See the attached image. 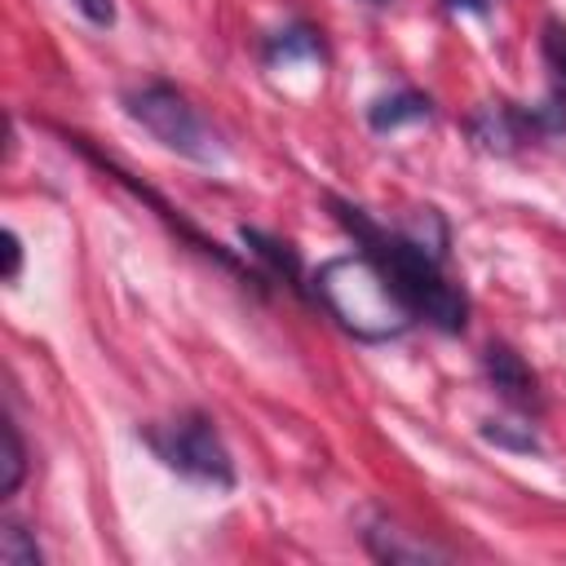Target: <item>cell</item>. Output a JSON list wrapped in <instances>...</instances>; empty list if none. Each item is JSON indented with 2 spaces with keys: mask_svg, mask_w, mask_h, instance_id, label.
Masks as SVG:
<instances>
[{
  "mask_svg": "<svg viewBox=\"0 0 566 566\" xmlns=\"http://www.w3.org/2000/svg\"><path fill=\"white\" fill-rule=\"evenodd\" d=\"M327 208L340 221V230L354 239V248H363L385 270V279L394 283V292L407 301V310L416 318H424L429 327H438L447 336H460L464 332V323H469V296H464L460 283L447 279V270H442L447 256L442 252H433L411 230H389V226L371 221L367 208H358L349 199L327 195Z\"/></svg>",
  "mask_w": 566,
  "mask_h": 566,
  "instance_id": "6da1fadb",
  "label": "cell"
},
{
  "mask_svg": "<svg viewBox=\"0 0 566 566\" xmlns=\"http://www.w3.org/2000/svg\"><path fill=\"white\" fill-rule=\"evenodd\" d=\"M314 296L323 301V310L354 340H367V345L398 340L416 323V314L407 310V301L394 292V283L385 279V270L363 248L323 261L314 270Z\"/></svg>",
  "mask_w": 566,
  "mask_h": 566,
  "instance_id": "7a4b0ae2",
  "label": "cell"
},
{
  "mask_svg": "<svg viewBox=\"0 0 566 566\" xmlns=\"http://www.w3.org/2000/svg\"><path fill=\"white\" fill-rule=\"evenodd\" d=\"M124 111L128 119H137L164 150L195 159V164H217L221 159V142L217 133L203 124V115L186 102V93H177L168 80H150L124 93Z\"/></svg>",
  "mask_w": 566,
  "mask_h": 566,
  "instance_id": "3957f363",
  "label": "cell"
},
{
  "mask_svg": "<svg viewBox=\"0 0 566 566\" xmlns=\"http://www.w3.org/2000/svg\"><path fill=\"white\" fill-rule=\"evenodd\" d=\"M142 438L172 473L203 482V486H217V491L234 486V460H230L217 424L203 411H186L177 420L150 424V429H142Z\"/></svg>",
  "mask_w": 566,
  "mask_h": 566,
  "instance_id": "277c9868",
  "label": "cell"
},
{
  "mask_svg": "<svg viewBox=\"0 0 566 566\" xmlns=\"http://www.w3.org/2000/svg\"><path fill=\"white\" fill-rule=\"evenodd\" d=\"M482 371H486L491 389H495L509 407H517V411H539V407H544V398H539V376L522 363L517 349L491 340V345L482 349Z\"/></svg>",
  "mask_w": 566,
  "mask_h": 566,
  "instance_id": "5b68a950",
  "label": "cell"
},
{
  "mask_svg": "<svg viewBox=\"0 0 566 566\" xmlns=\"http://www.w3.org/2000/svg\"><path fill=\"white\" fill-rule=\"evenodd\" d=\"M363 544L376 562H389V566H424V562H447L442 548H433L429 539H416L411 531L385 522V517H371L363 526Z\"/></svg>",
  "mask_w": 566,
  "mask_h": 566,
  "instance_id": "8992f818",
  "label": "cell"
},
{
  "mask_svg": "<svg viewBox=\"0 0 566 566\" xmlns=\"http://www.w3.org/2000/svg\"><path fill=\"white\" fill-rule=\"evenodd\" d=\"M239 239H243V248L265 265V274H270L274 283H287L296 296H310V283H305V270H301V252H296L287 239H274V234H265V230H256V226H243Z\"/></svg>",
  "mask_w": 566,
  "mask_h": 566,
  "instance_id": "52a82bcc",
  "label": "cell"
},
{
  "mask_svg": "<svg viewBox=\"0 0 566 566\" xmlns=\"http://www.w3.org/2000/svg\"><path fill=\"white\" fill-rule=\"evenodd\" d=\"M469 137L482 146V150H491V155H513L517 150V142H526V128H522V115H517V106H482L473 119H469Z\"/></svg>",
  "mask_w": 566,
  "mask_h": 566,
  "instance_id": "ba28073f",
  "label": "cell"
},
{
  "mask_svg": "<svg viewBox=\"0 0 566 566\" xmlns=\"http://www.w3.org/2000/svg\"><path fill=\"white\" fill-rule=\"evenodd\" d=\"M429 115H433V102H429L424 93H416V88L385 93V97H376V102L367 106V124H371L376 133H394V128L420 124V119H429Z\"/></svg>",
  "mask_w": 566,
  "mask_h": 566,
  "instance_id": "9c48e42d",
  "label": "cell"
},
{
  "mask_svg": "<svg viewBox=\"0 0 566 566\" xmlns=\"http://www.w3.org/2000/svg\"><path fill=\"white\" fill-rule=\"evenodd\" d=\"M296 57H323V40H318V31H310V27H283V31H274L270 40H265V62L270 66H279V62H296Z\"/></svg>",
  "mask_w": 566,
  "mask_h": 566,
  "instance_id": "30bf717a",
  "label": "cell"
},
{
  "mask_svg": "<svg viewBox=\"0 0 566 566\" xmlns=\"http://www.w3.org/2000/svg\"><path fill=\"white\" fill-rule=\"evenodd\" d=\"M526 137H562L566 133V88H553L535 106H517Z\"/></svg>",
  "mask_w": 566,
  "mask_h": 566,
  "instance_id": "8fae6325",
  "label": "cell"
},
{
  "mask_svg": "<svg viewBox=\"0 0 566 566\" xmlns=\"http://www.w3.org/2000/svg\"><path fill=\"white\" fill-rule=\"evenodd\" d=\"M0 562L4 566H40V544L31 539V531L18 517L0 522Z\"/></svg>",
  "mask_w": 566,
  "mask_h": 566,
  "instance_id": "7c38bea8",
  "label": "cell"
},
{
  "mask_svg": "<svg viewBox=\"0 0 566 566\" xmlns=\"http://www.w3.org/2000/svg\"><path fill=\"white\" fill-rule=\"evenodd\" d=\"M482 438L504 447V451H539V438L531 424H517V420H482Z\"/></svg>",
  "mask_w": 566,
  "mask_h": 566,
  "instance_id": "4fadbf2b",
  "label": "cell"
},
{
  "mask_svg": "<svg viewBox=\"0 0 566 566\" xmlns=\"http://www.w3.org/2000/svg\"><path fill=\"white\" fill-rule=\"evenodd\" d=\"M27 478V447H22V433L18 424L4 416V478H0V495H13Z\"/></svg>",
  "mask_w": 566,
  "mask_h": 566,
  "instance_id": "5bb4252c",
  "label": "cell"
},
{
  "mask_svg": "<svg viewBox=\"0 0 566 566\" xmlns=\"http://www.w3.org/2000/svg\"><path fill=\"white\" fill-rule=\"evenodd\" d=\"M539 57L557 75V84L566 88V22L562 18H548L544 22V31H539Z\"/></svg>",
  "mask_w": 566,
  "mask_h": 566,
  "instance_id": "9a60e30c",
  "label": "cell"
},
{
  "mask_svg": "<svg viewBox=\"0 0 566 566\" xmlns=\"http://www.w3.org/2000/svg\"><path fill=\"white\" fill-rule=\"evenodd\" d=\"M93 27H111L115 22V0H71Z\"/></svg>",
  "mask_w": 566,
  "mask_h": 566,
  "instance_id": "2e32d148",
  "label": "cell"
},
{
  "mask_svg": "<svg viewBox=\"0 0 566 566\" xmlns=\"http://www.w3.org/2000/svg\"><path fill=\"white\" fill-rule=\"evenodd\" d=\"M4 256H9V265H4V279L13 283V279H18V270H22V239H18L13 230H4Z\"/></svg>",
  "mask_w": 566,
  "mask_h": 566,
  "instance_id": "e0dca14e",
  "label": "cell"
},
{
  "mask_svg": "<svg viewBox=\"0 0 566 566\" xmlns=\"http://www.w3.org/2000/svg\"><path fill=\"white\" fill-rule=\"evenodd\" d=\"M451 13H478V18H486L491 13V0H442Z\"/></svg>",
  "mask_w": 566,
  "mask_h": 566,
  "instance_id": "ac0fdd59",
  "label": "cell"
},
{
  "mask_svg": "<svg viewBox=\"0 0 566 566\" xmlns=\"http://www.w3.org/2000/svg\"><path fill=\"white\" fill-rule=\"evenodd\" d=\"M367 4H376V9H385V4H389V0H367Z\"/></svg>",
  "mask_w": 566,
  "mask_h": 566,
  "instance_id": "d6986e66",
  "label": "cell"
}]
</instances>
